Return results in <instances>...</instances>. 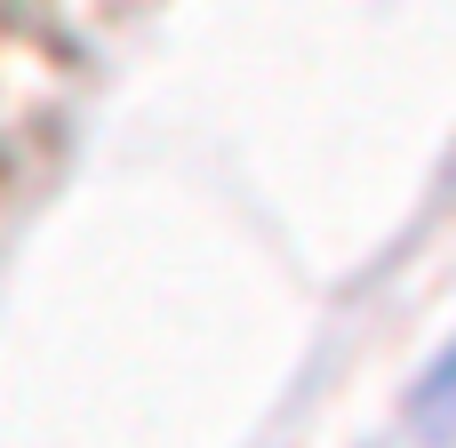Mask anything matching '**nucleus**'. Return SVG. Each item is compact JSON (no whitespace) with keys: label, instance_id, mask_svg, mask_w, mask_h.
<instances>
[{"label":"nucleus","instance_id":"obj_1","mask_svg":"<svg viewBox=\"0 0 456 448\" xmlns=\"http://www.w3.org/2000/svg\"><path fill=\"white\" fill-rule=\"evenodd\" d=\"M417 425H456V353L433 369V385L417 393Z\"/></svg>","mask_w":456,"mask_h":448}]
</instances>
